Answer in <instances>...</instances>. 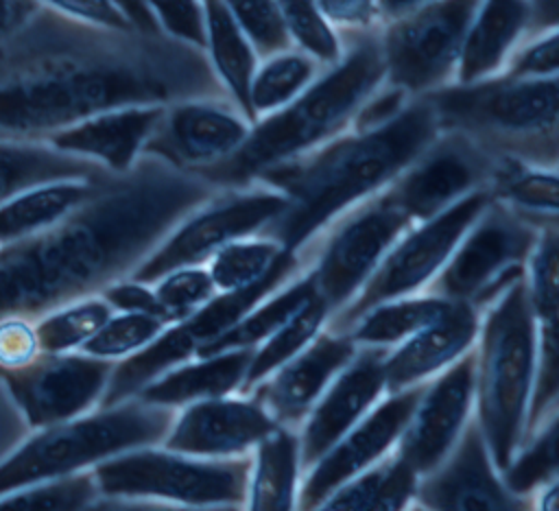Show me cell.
I'll use <instances>...</instances> for the list:
<instances>
[{"instance_id":"cell-1","label":"cell","mask_w":559,"mask_h":511,"mask_svg":"<svg viewBox=\"0 0 559 511\" xmlns=\"http://www.w3.org/2000/svg\"><path fill=\"white\" fill-rule=\"evenodd\" d=\"M227 96L201 48L37 9L0 41V140L46 142L111 107Z\"/></svg>"},{"instance_id":"cell-2","label":"cell","mask_w":559,"mask_h":511,"mask_svg":"<svg viewBox=\"0 0 559 511\" xmlns=\"http://www.w3.org/2000/svg\"><path fill=\"white\" fill-rule=\"evenodd\" d=\"M221 188L157 155L105 175L55 225L0 245V314H41L124 280Z\"/></svg>"},{"instance_id":"cell-3","label":"cell","mask_w":559,"mask_h":511,"mask_svg":"<svg viewBox=\"0 0 559 511\" xmlns=\"http://www.w3.org/2000/svg\"><path fill=\"white\" fill-rule=\"evenodd\" d=\"M439 131L428 96H413L397 116L378 127H349L266 168L253 183L280 190L288 205L258 236L275 240L284 251H301L341 214L382 192Z\"/></svg>"},{"instance_id":"cell-4","label":"cell","mask_w":559,"mask_h":511,"mask_svg":"<svg viewBox=\"0 0 559 511\" xmlns=\"http://www.w3.org/2000/svg\"><path fill=\"white\" fill-rule=\"evenodd\" d=\"M349 35L336 63L325 66L290 103L258 118L231 155L194 173L218 188H242L266 168L349 129L358 107L384 81L378 26Z\"/></svg>"},{"instance_id":"cell-5","label":"cell","mask_w":559,"mask_h":511,"mask_svg":"<svg viewBox=\"0 0 559 511\" xmlns=\"http://www.w3.org/2000/svg\"><path fill=\"white\" fill-rule=\"evenodd\" d=\"M537 360V319L520 277L483 310L474 343V417L502 474L524 437Z\"/></svg>"},{"instance_id":"cell-6","label":"cell","mask_w":559,"mask_h":511,"mask_svg":"<svg viewBox=\"0 0 559 511\" xmlns=\"http://www.w3.org/2000/svg\"><path fill=\"white\" fill-rule=\"evenodd\" d=\"M441 129L461 131L496 157L557 168V76L496 74L426 94Z\"/></svg>"},{"instance_id":"cell-7","label":"cell","mask_w":559,"mask_h":511,"mask_svg":"<svg viewBox=\"0 0 559 511\" xmlns=\"http://www.w3.org/2000/svg\"><path fill=\"white\" fill-rule=\"evenodd\" d=\"M177 408L144 402L138 395L111 406H96L79 417L31 430L0 459V498L81 470L120 452L159 445L175 421Z\"/></svg>"},{"instance_id":"cell-8","label":"cell","mask_w":559,"mask_h":511,"mask_svg":"<svg viewBox=\"0 0 559 511\" xmlns=\"http://www.w3.org/2000/svg\"><path fill=\"white\" fill-rule=\"evenodd\" d=\"M98 504L114 500H168L190 507H242L251 474V454L192 456L162 445L133 448L92 467ZM96 504V507H98Z\"/></svg>"},{"instance_id":"cell-9","label":"cell","mask_w":559,"mask_h":511,"mask_svg":"<svg viewBox=\"0 0 559 511\" xmlns=\"http://www.w3.org/2000/svg\"><path fill=\"white\" fill-rule=\"evenodd\" d=\"M304 269H308V258L304 253L284 251L255 284L238 290H218L186 319L168 323L142 349L116 360L98 406H111L138 395L142 387L170 367L192 358L201 345L221 336L260 299L297 277Z\"/></svg>"},{"instance_id":"cell-10","label":"cell","mask_w":559,"mask_h":511,"mask_svg":"<svg viewBox=\"0 0 559 511\" xmlns=\"http://www.w3.org/2000/svg\"><path fill=\"white\" fill-rule=\"evenodd\" d=\"M489 199L491 190L480 188L461 197L439 214L413 223L384 253L360 290L341 310L328 317L325 328L332 332H349L369 308L424 290L443 269Z\"/></svg>"},{"instance_id":"cell-11","label":"cell","mask_w":559,"mask_h":511,"mask_svg":"<svg viewBox=\"0 0 559 511\" xmlns=\"http://www.w3.org/2000/svg\"><path fill=\"white\" fill-rule=\"evenodd\" d=\"M542 229L491 194L424 290L443 299L469 301L480 312L507 286L524 277L526 258Z\"/></svg>"},{"instance_id":"cell-12","label":"cell","mask_w":559,"mask_h":511,"mask_svg":"<svg viewBox=\"0 0 559 511\" xmlns=\"http://www.w3.org/2000/svg\"><path fill=\"white\" fill-rule=\"evenodd\" d=\"M411 225V216L389 201L384 192H378L341 214L308 247L297 251L308 255L317 293L330 314L360 290L384 253Z\"/></svg>"},{"instance_id":"cell-13","label":"cell","mask_w":559,"mask_h":511,"mask_svg":"<svg viewBox=\"0 0 559 511\" xmlns=\"http://www.w3.org/2000/svg\"><path fill=\"white\" fill-rule=\"evenodd\" d=\"M288 205V199L264 183L221 188L192 210L173 231L133 269L131 280L155 284L179 266L205 264L231 240L255 236Z\"/></svg>"},{"instance_id":"cell-14","label":"cell","mask_w":559,"mask_h":511,"mask_svg":"<svg viewBox=\"0 0 559 511\" xmlns=\"http://www.w3.org/2000/svg\"><path fill=\"white\" fill-rule=\"evenodd\" d=\"M478 0H432L378 26L384 81L424 96L454 81Z\"/></svg>"},{"instance_id":"cell-15","label":"cell","mask_w":559,"mask_h":511,"mask_svg":"<svg viewBox=\"0 0 559 511\" xmlns=\"http://www.w3.org/2000/svg\"><path fill=\"white\" fill-rule=\"evenodd\" d=\"M500 159L465 133L441 129L382 192L419 223L474 190H491Z\"/></svg>"},{"instance_id":"cell-16","label":"cell","mask_w":559,"mask_h":511,"mask_svg":"<svg viewBox=\"0 0 559 511\" xmlns=\"http://www.w3.org/2000/svg\"><path fill=\"white\" fill-rule=\"evenodd\" d=\"M116 360L85 352H41L20 371L2 373L7 395L31 430L79 417L98 406Z\"/></svg>"},{"instance_id":"cell-17","label":"cell","mask_w":559,"mask_h":511,"mask_svg":"<svg viewBox=\"0 0 559 511\" xmlns=\"http://www.w3.org/2000/svg\"><path fill=\"white\" fill-rule=\"evenodd\" d=\"M424 387L426 382L395 393H384L386 397H380L360 421H356L304 472L306 476L297 489L295 507L319 509L338 485L389 454L395 448Z\"/></svg>"},{"instance_id":"cell-18","label":"cell","mask_w":559,"mask_h":511,"mask_svg":"<svg viewBox=\"0 0 559 511\" xmlns=\"http://www.w3.org/2000/svg\"><path fill=\"white\" fill-rule=\"evenodd\" d=\"M413 502L424 509L456 511L533 509L531 500L504 487L474 413L445 459L430 472L417 476Z\"/></svg>"},{"instance_id":"cell-19","label":"cell","mask_w":559,"mask_h":511,"mask_svg":"<svg viewBox=\"0 0 559 511\" xmlns=\"http://www.w3.org/2000/svg\"><path fill=\"white\" fill-rule=\"evenodd\" d=\"M249 129L251 120L227 96L181 98L166 105L144 153L199 170L231 155L247 140Z\"/></svg>"},{"instance_id":"cell-20","label":"cell","mask_w":559,"mask_h":511,"mask_svg":"<svg viewBox=\"0 0 559 511\" xmlns=\"http://www.w3.org/2000/svg\"><path fill=\"white\" fill-rule=\"evenodd\" d=\"M474 413V347L430 378L395 443L417 476L437 467Z\"/></svg>"},{"instance_id":"cell-21","label":"cell","mask_w":559,"mask_h":511,"mask_svg":"<svg viewBox=\"0 0 559 511\" xmlns=\"http://www.w3.org/2000/svg\"><path fill=\"white\" fill-rule=\"evenodd\" d=\"M391 347L358 345L354 358L334 376L299 424V459L306 472L386 393L384 358Z\"/></svg>"},{"instance_id":"cell-22","label":"cell","mask_w":559,"mask_h":511,"mask_svg":"<svg viewBox=\"0 0 559 511\" xmlns=\"http://www.w3.org/2000/svg\"><path fill=\"white\" fill-rule=\"evenodd\" d=\"M275 426L277 421L255 397L229 393L181 406L159 445L192 456H240L251 454Z\"/></svg>"},{"instance_id":"cell-23","label":"cell","mask_w":559,"mask_h":511,"mask_svg":"<svg viewBox=\"0 0 559 511\" xmlns=\"http://www.w3.org/2000/svg\"><path fill=\"white\" fill-rule=\"evenodd\" d=\"M356 352L358 343L347 332L323 325L306 347L253 384L247 395L255 397L277 424L297 428Z\"/></svg>"},{"instance_id":"cell-24","label":"cell","mask_w":559,"mask_h":511,"mask_svg":"<svg viewBox=\"0 0 559 511\" xmlns=\"http://www.w3.org/2000/svg\"><path fill=\"white\" fill-rule=\"evenodd\" d=\"M166 105L135 103L92 114L46 142L57 151L90 159L107 173H127L144 153L146 142L162 122Z\"/></svg>"},{"instance_id":"cell-25","label":"cell","mask_w":559,"mask_h":511,"mask_svg":"<svg viewBox=\"0 0 559 511\" xmlns=\"http://www.w3.org/2000/svg\"><path fill=\"white\" fill-rule=\"evenodd\" d=\"M478 321L476 306L450 299L435 321L386 352L384 391L395 393L435 378L474 347Z\"/></svg>"},{"instance_id":"cell-26","label":"cell","mask_w":559,"mask_h":511,"mask_svg":"<svg viewBox=\"0 0 559 511\" xmlns=\"http://www.w3.org/2000/svg\"><path fill=\"white\" fill-rule=\"evenodd\" d=\"M531 26L528 0H478L452 83H476L500 74L513 48L533 31Z\"/></svg>"},{"instance_id":"cell-27","label":"cell","mask_w":559,"mask_h":511,"mask_svg":"<svg viewBox=\"0 0 559 511\" xmlns=\"http://www.w3.org/2000/svg\"><path fill=\"white\" fill-rule=\"evenodd\" d=\"M255 347H236L210 356H192L138 391V397L153 404L181 408L190 402L229 395L240 389Z\"/></svg>"},{"instance_id":"cell-28","label":"cell","mask_w":559,"mask_h":511,"mask_svg":"<svg viewBox=\"0 0 559 511\" xmlns=\"http://www.w3.org/2000/svg\"><path fill=\"white\" fill-rule=\"evenodd\" d=\"M205 20V46L203 52L207 63L221 83L227 98L251 120L249 107V83L258 66V52L234 22L221 0H203Z\"/></svg>"},{"instance_id":"cell-29","label":"cell","mask_w":559,"mask_h":511,"mask_svg":"<svg viewBox=\"0 0 559 511\" xmlns=\"http://www.w3.org/2000/svg\"><path fill=\"white\" fill-rule=\"evenodd\" d=\"M247 504L264 511L295 509L301 459L299 437L293 426L277 424L253 445Z\"/></svg>"},{"instance_id":"cell-30","label":"cell","mask_w":559,"mask_h":511,"mask_svg":"<svg viewBox=\"0 0 559 511\" xmlns=\"http://www.w3.org/2000/svg\"><path fill=\"white\" fill-rule=\"evenodd\" d=\"M103 177L48 181L9 197L4 203H0V245L55 225L87 201L96 192Z\"/></svg>"},{"instance_id":"cell-31","label":"cell","mask_w":559,"mask_h":511,"mask_svg":"<svg viewBox=\"0 0 559 511\" xmlns=\"http://www.w3.org/2000/svg\"><path fill=\"white\" fill-rule=\"evenodd\" d=\"M107 170L90 159L57 151L48 142L0 140V203L48 181L96 179Z\"/></svg>"},{"instance_id":"cell-32","label":"cell","mask_w":559,"mask_h":511,"mask_svg":"<svg viewBox=\"0 0 559 511\" xmlns=\"http://www.w3.org/2000/svg\"><path fill=\"white\" fill-rule=\"evenodd\" d=\"M417 472L393 448L378 463L338 485L319 509L400 511L413 502Z\"/></svg>"},{"instance_id":"cell-33","label":"cell","mask_w":559,"mask_h":511,"mask_svg":"<svg viewBox=\"0 0 559 511\" xmlns=\"http://www.w3.org/2000/svg\"><path fill=\"white\" fill-rule=\"evenodd\" d=\"M317 293L310 269H304L297 277L282 284L264 299H260L249 312H245L231 328H227L214 341L201 345L194 356H210L236 347H255L282 328L312 295Z\"/></svg>"},{"instance_id":"cell-34","label":"cell","mask_w":559,"mask_h":511,"mask_svg":"<svg viewBox=\"0 0 559 511\" xmlns=\"http://www.w3.org/2000/svg\"><path fill=\"white\" fill-rule=\"evenodd\" d=\"M323 68L325 66H321L314 57L295 46L260 57L249 83V107L253 122L290 103Z\"/></svg>"},{"instance_id":"cell-35","label":"cell","mask_w":559,"mask_h":511,"mask_svg":"<svg viewBox=\"0 0 559 511\" xmlns=\"http://www.w3.org/2000/svg\"><path fill=\"white\" fill-rule=\"evenodd\" d=\"M557 168L531 166L502 157L491 181V194L509 203L518 214L537 227L557 225L559 205Z\"/></svg>"},{"instance_id":"cell-36","label":"cell","mask_w":559,"mask_h":511,"mask_svg":"<svg viewBox=\"0 0 559 511\" xmlns=\"http://www.w3.org/2000/svg\"><path fill=\"white\" fill-rule=\"evenodd\" d=\"M450 299L415 293L406 297H395L369 308L352 328L349 336L358 345H380L395 347L430 321H435L448 306Z\"/></svg>"},{"instance_id":"cell-37","label":"cell","mask_w":559,"mask_h":511,"mask_svg":"<svg viewBox=\"0 0 559 511\" xmlns=\"http://www.w3.org/2000/svg\"><path fill=\"white\" fill-rule=\"evenodd\" d=\"M330 310L319 293H314L282 328H277L269 338L255 345L247 376L238 389V393H249L253 384L264 380L271 371H275L282 363L295 356L301 347H306L314 334L325 325Z\"/></svg>"},{"instance_id":"cell-38","label":"cell","mask_w":559,"mask_h":511,"mask_svg":"<svg viewBox=\"0 0 559 511\" xmlns=\"http://www.w3.org/2000/svg\"><path fill=\"white\" fill-rule=\"evenodd\" d=\"M114 314L103 295L68 301L35 321L41 352H76Z\"/></svg>"},{"instance_id":"cell-39","label":"cell","mask_w":559,"mask_h":511,"mask_svg":"<svg viewBox=\"0 0 559 511\" xmlns=\"http://www.w3.org/2000/svg\"><path fill=\"white\" fill-rule=\"evenodd\" d=\"M284 253L266 236H247L221 247L205 264L216 290H238L255 284Z\"/></svg>"},{"instance_id":"cell-40","label":"cell","mask_w":559,"mask_h":511,"mask_svg":"<svg viewBox=\"0 0 559 511\" xmlns=\"http://www.w3.org/2000/svg\"><path fill=\"white\" fill-rule=\"evenodd\" d=\"M504 487L531 500V494L557 480V413L550 415L533 435L522 439L511 463L500 474Z\"/></svg>"},{"instance_id":"cell-41","label":"cell","mask_w":559,"mask_h":511,"mask_svg":"<svg viewBox=\"0 0 559 511\" xmlns=\"http://www.w3.org/2000/svg\"><path fill=\"white\" fill-rule=\"evenodd\" d=\"M100 500L92 470L46 478L0 498V509H94Z\"/></svg>"},{"instance_id":"cell-42","label":"cell","mask_w":559,"mask_h":511,"mask_svg":"<svg viewBox=\"0 0 559 511\" xmlns=\"http://www.w3.org/2000/svg\"><path fill=\"white\" fill-rule=\"evenodd\" d=\"M290 44L321 66H332L343 55L338 31L323 17L314 0H275Z\"/></svg>"},{"instance_id":"cell-43","label":"cell","mask_w":559,"mask_h":511,"mask_svg":"<svg viewBox=\"0 0 559 511\" xmlns=\"http://www.w3.org/2000/svg\"><path fill=\"white\" fill-rule=\"evenodd\" d=\"M168 323L142 312H116L87 338L79 352L105 360H120L151 343Z\"/></svg>"},{"instance_id":"cell-44","label":"cell","mask_w":559,"mask_h":511,"mask_svg":"<svg viewBox=\"0 0 559 511\" xmlns=\"http://www.w3.org/2000/svg\"><path fill=\"white\" fill-rule=\"evenodd\" d=\"M559 227L548 225L539 231L537 242L533 245L526 264H524V280L528 290V301L537 323L557 321L559 308V284H557V245Z\"/></svg>"},{"instance_id":"cell-45","label":"cell","mask_w":559,"mask_h":511,"mask_svg":"<svg viewBox=\"0 0 559 511\" xmlns=\"http://www.w3.org/2000/svg\"><path fill=\"white\" fill-rule=\"evenodd\" d=\"M559 395V343H557V321L537 323V360L533 389L526 408L524 437L533 435L550 415L557 413Z\"/></svg>"},{"instance_id":"cell-46","label":"cell","mask_w":559,"mask_h":511,"mask_svg":"<svg viewBox=\"0 0 559 511\" xmlns=\"http://www.w3.org/2000/svg\"><path fill=\"white\" fill-rule=\"evenodd\" d=\"M240 31L247 35L258 57L288 48L290 37L275 0H221Z\"/></svg>"},{"instance_id":"cell-47","label":"cell","mask_w":559,"mask_h":511,"mask_svg":"<svg viewBox=\"0 0 559 511\" xmlns=\"http://www.w3.org/2000/svg\"><path fill=\"white\" fill-rule=\"evenodd\" d=\"M153 288L162 306L168 310L173 323L186 319L192 310H197L218 293L207 266L203 264L168 271L153 284Z\"/></svg>"},{"instance_id":"cell-48","label":"cell","mask_w":559,"mask_h":511,"mask_svg":"<svg viewBox=\"0 0 559 511\" xmlns=\"http://www.w3.org/2000/svg\"><path fill=\"white\" fill-rule=\"evenodd\" d=\"M559 33L555 26L533 28L528 35L513 48L500 74L515 79H544L557 76L559 68Z\"/></svg>"},{"instance_id":"cell-49","label":"cell","mask_w":559,"mask_h":511,"mask_svg":"<svg viewBox=\"0 0 559 511\" xmlns=\"http://www.w3.org/2000/svg\"><path fill=\"white\" fill-rule=\"evenodd\" d=\"M157 28L188 46H205L203 0H142Z\"/></svg>"},{"instance_id":"cell-50","label":"cell","mask_w":559,"mask_h":511,"mask_svg":"<svg viewBox=\"0 0 559 511\" xmlns=\"http://www.w3.org/2000/svg\"><path fill=\"white\" fill-rule=\"evenodd\" d=\"M41 354L35 319L24 314H0V376L31 365Z\"/></svg>"},{"instance_id":"cell-51","label":"cell","mask_w":559,"mask_h":511,"mask_svg":"<svg viewBox=\"0 0 559 511\" xmlns=\"http://www.w3.org/2000/svg\"><path fill=\"white\" fill-rule=\"evenodd\" d=\"M41 9L52 11L61 17L109 28V31H135L114 0H35Z\"/></svg>"},{"instance_id":"cell-52","label":"cell","mask_w":559,"mask_h":511,"mask_svg":"<svg viewBox=\"0 0 559 511\" xmlns=\"http://www.w3.org/2000/svg\"><path fill=\"white\" fill-rule=\"evenodd\" d=\"M100 295L116 312H142V314L155 317L164 323H173L168 310L157 299L153 284H144V282L124 277V280L109 284L107 288H103Z\"/></svg>"},{"instance_id":"cell-53","label":"cell","mask_w":559,"mask_h":511,"mask_svg":"<svg viewBox=\"0 0 559 511\" xmlns=\"http://www.w3.org/2000/svg\"><path fill=\"white\" fill-rule=\"evenodd\" d=\"M323 17L345 33H358L380 26L378 0H314Z\"/></svg>"},{"instance_id":"cell-54","label":"cell","mask_w":559,"mask_h":511,"mask_svg":"<svg viewBox=\"0 0 559 511\" xmlns=\"http://www.w3.org/2000/svg\"><path fill=\"white\" fill-rule=\"evenodd\" d=\"M31 428L13 406L11 397L4 391V384L0 380V459L9 454L26 435Z\"/></svg>"},{"instance_id":"cell-55","label":"cell","mask_w":559,"mask_h":511,"mask_svg":"<svg viewBox=\"0 0 559 511\" xmlns=\"http://www.w3.org/2000/svg\"><path fill=\"white\" fill-rule=\"evenodd\" d=\"M37 9L35 0H0V41L15 33Z\"/></svg>"},{"instance_id":"cell-56","label":"cell","mask_w":559,"mask_h":511,"mask_svg":"<svg viewBox=\"0 0 559 511\" xmlns=\"http://www.w3.org/2000/svg\"><path fill=\"white\" fill-rule=\"evenodd\" d=\"M114 4L124 13V17L131 22V26L138 33H146V35H159L162 33L142 0H114Z\"/></svg>"},{"instance_id":"cell-57","label":"cell","mask_w":559,"mask_h":511,"mask_svg":"<svg viewBox=\"0 0 559 511\" xmlns=\"http://www.w3.org/2000/svg\"><path fill=\"white\" fill-rule=\"evenodd\" d=\"M432 0H378V22H391L404 13H411Z\"/></svg>"},{"instance_id":"cell-58","label":"cell","mask_w":559,"mask_h":511,"mask_svg":"<svg viewBox=\"0 0 559 511\" xmlns=\"http://www.w3.org/2000/svg\"><path fill=\"white\" fill-rule=\"evenodd\" d=\"M531 507L544 509V511L557 509V480H550V483L537 487V489L531 494Z\"/></svg>"}]
</instances>
